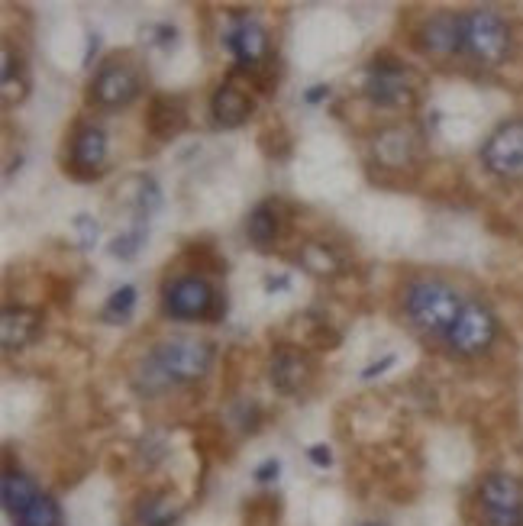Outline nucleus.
<instances>
[{
	"mask_svg": "<svg viewBox=\"0 0 523 526\" xmlns=\"http://www.w3.org/2000/svg\"><path fill=\"white\" fill-rule=\"evenodd\" d=\"M388 365H394V355H385V359H381V362H375L372 368H365V372H362V378L369 381V378H375V375H381V372H385Z\"/></svg>",
	"mask_w": 523,
	"mask_h": 526,
	"instance_id": "obj_27",
	"label": "nucleus"
},
{
	"mask_svg": "<svg viewBox=\"0 0 523 526\" xmlns=\"http://www.w3.org/2000/svg\"><path fill=\"white\" fill-rule=\"evenodd\" d=\"M375 155L385 165L391 168H401L411 162V136L401 133V130H388V133H381L378 142H375Z\"/></svg>",
	"mask_w": 523,
	"mask_h": 526,
	"instance_id": "obj_20",
	"label": "nucleus"
},
{
	"mask_svg": "<svg viewBox=\"0 0 523 526\" xmlns=\"http://www.w3.org/2000/svg\"><path fill=\"white\" fill-rule=\"evenodd\" d=\"M165 310L178 320H217L223 310H220V297L214 294V288L197 278H178L165 288Z\"/></svg>",
	"mask_w": 523,
	"mask_h": 526,
	"instance_id": "obj_5",
	"label": "nucleus"
},
{
	"mask_svg": "<svg viewBox=\"0 0 523 526\" xmlns=\"http://www.w3.org/2000/svg\"><path fill=\"white\" fill-rule=\"evenodd\" d=\"M226 46H230V52L236 55V62L243 68H256L268 55V36L259 23L243 20L226 33Z\"/></svg>",
	"mask_w": 523,
	"mask_h": 526,
	"instance_id": "obj_12",
	"label": "nucleus"
},
{
	"mask_svg": "<svg viewBox=\"0 0 523 526\" xmlns=\"http://www.w3.org/2000/svg\"><path fill=\"white\" fill-rule=\"evenodd\" d=\"M482 159L494 175L520 178L523 175V123L511 120V123L498 126L485 142Z\"/></svg>",
	"mask_w": 523,
	"mask_h": 526,
	"instance_id": "obj_6",
	"label": "nucleus"
},
{
	"mask_svg": "<svg viewBox=\"0 0 523 526\" xmlns=\"http://www.w3.org/2000/svg\"><path fill=\"white\" fill-rule=\"evenodd\" d=\"M133 307H136V288H120V291H113L110 294V301H107V310H104V317L107 320H126L133 314Z\"/></svg>",
	"mask_w": 523,
	"mask_h": 526,
	"instance_id": "obj_22",
	"label": "nucleus"
},
{
	"mask_svg": "<svg viewBox=\"0 0 523 526\" xmlns=\"http://www.w3.org/2000/svg\"><path fill=\"white\" fill-rule=\"evenodd\" d=\"M423 46L433 55H449L462 49V17H433L427 26H423Z\"/></svg>",
	"mask_w": 523,
	"mask_h": 526,
	"instance_id": "obj_15",
	"label": "nucleus"
},
{
	"mask_svg": "<svg viewBox=\"0 0 523 526\" xmlns=\"http://www.w3.org/2000/svg\"><path fill=\"white\" fill-rule=\"evenodd\" d=\"M369 97L381 107H411L414 88L407 81V68L401 62H388L385 55L375 59L369 71Z\"/></svg>",
	"mask_w": 523,
	"mask_h": 526,
	"instance_id": "obj_9",
	"label": "nucleus"
},
{
	"mask_svg": "<svg viewBox=\"0 0 523 526\" xmlns=\"http://www.w3.org/2000/svg\"><path fill=\"white\" fill-rule=\"evenodd\" d=\"M246 233L249 239L256 243L259 249H268L278 239L281 233V220H278V213L272 204H259L256 210L249 213V220H246Z\"/></svg>",
	"mask_w": 523,
	"mask_h": 526,
	"instance_id": "obj_18",
	"label": "nucleus"
},
{
	"mask_svg": "<svg viewBox=\"0 0 523 526\" xmlns=\"http://www.w3.org/2000/svg\"><path fill=\"white\" fill-rule=\"evenodd\" d=\"M252 113V101L243 88H236V84H223L217 88L214 101H210V117L217 120V126H226V130H233V126H243Z\"/></svg>",
	"mask_w": 523,
	"mask_h": 526,
	"instance_id": "obj_13",
	"label": "nucleus"
},
{
	"mask_svg": "<svg viewBox=\"0 0 523 526\" xmlns=\"http://www.w3.org/2000/svg\"><path fill=\"white\" fill-rule=\"evenodd\" d=\"M181 517V507L175 497L168 494H149L143 504H139V523L143 526H175Z\"/></svg>",
	"mask_w": 523,
	"mask_h": 526,
	"instance_id": "obj_19",
	"label": "nucleus"
},
{
	"mask_svg": "<svg viewBox=\"0 0 523 526\" xmlns=\"http://www.w3.org/2000/svg\"><path fill=\"white\" fill-rule=\"evenodd\" d=\"M494 333H498V323H494L488 310L482 304H465L446 339L459 355H478L494 343Z\"/></svg>",
	"mask_w": 523,
	"mask_h": 526,
	"instance_id": "obj_7",
	"label": "nucleus"
},
{
	"mask_svg": "<svg viewBox=\"0 0 523 526\" xmlns=\"http://www.w3.org/2000/svg\"><path fill=\"white\" fill-rule=\"evenodd\" d=\"M136 94H139V75L126 62H107L91 81V101L107 110L126 107L130 101H136Z\"/></svg>",
	"mask_w": 523,
	"mask_h": 526,
	"instance_id": "obj_8",
	"label": "nucleus"
},
{
	"mask_svg": "<svg viewBox=\"0 0 523 526\" xmlns=\"http://www.w3.org/2000/svg\"><path fill=\"white\" fill-rule=\"evenodd\" d=\"M107 162V136L97 126H84L72 142V159H68V172L75 178L88 181L101 175V168Z\"/></svg>",
	"mask_w": 523,
	"mask_h": 526,
	"instance_id": "obj_10",
	"label": "nucleus"
},
{
	"mask_svg": "<svg viewBox=\"0 0 523 526\" xmlns=\"http://www.w3.org/2000/svg\"><path fill=\"white\" fill-rule=\"evenodd\" d=\"M323 94H327V88H310V91H307V101H310V104H317Z\"/></svg>",
	"mask_w": 523,
	"mask_h": 526,
	"instance_id": "obj_28",
	"label": "nucleus"
},
{
	"mask_svg": "<svg viewBox=\"0 0 523 526\" xmlns=\"http://www.w3.org/2000/svg\"><path fill=\"white\" fill-rule=\"evenodd\" d=\"M268 375H272V385L281 394H298L310 378V362H307V355L301 349L285 346V349H278L272 355V368H268Z\"/></svg>",
	"mask_w": 523,
	"mask_h": 526,
	"instance_id": "obj_11",
	"label": "nucleus"
},
{
	"mask_svg": "<svg viewBox=\"0 0 523 526\" xmlns=\"http://www.w3.org/2000/svg\"><path fill=\"white\" fill-rule=\"evenodd\" d=\"M185 126H188V113L178 97H155L149 107V133L155 139L172 142L175 136H181Z\"/></svg>",
	"mask_w": 523,
	"mask_h": 526,
	"instance_id": "obj_14",
	"label": "nucleus"
},
{
	"mask_svg": "<svg viewBox=\"0 0 523 526\" xmlns=\"http://www.w3.org/2000/svg\"><path fill=\"white\" fill-rule=\"evenodd\" d=\"M462 49L478 62H501L511 49L507 23L491 10H475L469 17H462Z\"/></svg>",
	"mask_w": 523,
	"mask_h": 526,
	"instance_id": "obj_2",
	"label": "nucleus"
},
{
	"mask_svg": "<svg viewBox=\"0 0 523 526\" xmlns=\"http://www.w3.org/2000/svg\"><path fill=\"white\" fill-rule=\"evenodd\" d=\"M59 520H62L59 517V504H55L49 494H39L36 501L17 517L20 526H59Z\"/></svg>",
	"mask_w": 523,
	"mask_h": 526,
	"instance_id": "obj_21",
	"label": "nucleus"
},
{
	"mask_svg": "<svg viewBox=\"0 0 523 526\" xmlns=\"http://www.w3.org/2000/svg\"><path fill=\"white\" fill-rule=\"evenodd\" d=\"M278 472H281V465H278L275 459H268V462H262V465L256 468V481H259V485H268V481L278 478Z\"/></svg>",
	"mask_w": 523,
	"mask_h": 526,
	"instance_id": "obj_24",
	"label": "nucleus"
},
{
	"mask_svg": "<svg viewBox=\"0 0 523 526\" xmlns=\"http://www.w3.org/2000/svg\"><path fill=\"white\" fill-rule=\"evenodd\" d=\"M139 243H143V230H136V233H130V236H120V239H113V255H120V259H133L136 255V249H139Z\"/></svg>",
	"mask_w": 523,
	"mask_h": 526,
	"instance_id": "obj_23",
	"label": "nucleus"
},
{
	"mask_svg": "<svg viewBox=\"0 0 523 526\" xmlns=\"http://www.w3.org/2000/svg\"><path fill=\"white\" fill-rule=\"evenodd\" d=\"M307 456H310V462L320 465V468H330V465H333V452H330V446H310V449H307Z\"/></svg>",
	"mask_w": 523,
	"mask_h": 526,
	"instance_id": "obj_25",
	"label": "nucleus"
},
{
	"mask_svg": "<svg viewBox=\"0 0 523 526\" xmlns=\"http://www.w3.org/2000/svg\"><path fill=\"white\" fill-rule=\"evenodd\" d=\"M362 526H385V523H375V520H372V523H362Z\"/></svg>",
	"mask_w": 523,
	"mask_h": 526,
	"instance_id": "obj_29",
	"label": "nucleus"
},
{
	"mask_svg": "<svg viewBox=\"0 0 523 526\" xmlns=\"http://www.w3.org/2000/svg\"><path fill=\"white\" fill-rule=\"evenodd\" d=\"M478 504L485 526H523V488L514 475H485Z\"/></svg>",
	"mask_w": 523,
	"mask_h": 526,
	"instance_id": "obj_4",
	"label": "nucleus"
},
{
	"mask_svg": "<svg viewBox=\"0 0 523 526\" xmlns=\"http://www.w3.org/2000/svg\"><path fill=\"white\" fill-rule=\"evenodd\" d=\"M75 226H78L81 236H84L81 243H84V246H91L94 239H97V230H91V220H88V217H78V223H75Z\"/></svg>",
	"mask_w": 523,
	"mask_h": 526,
	"instance_id": "obj_26",
	"label": "nucleus"
},
{
	"mask_svg": "<svg viewBox=\"0 0 523 526\" xmlns=\"http://www.w3.org/2000/svg\"><path fill=\"white\" fill-rule=\"evenodd\" d=\"M0 333H4V346L7 349H20L39 333V314H36V310H26V307H17V310L7 307Z\"/></svg>",
	"mask_w": 523,
	"mask_h": 526,
	"instance_id": "obj_16",
	"label": "nucleus"
},
{
	"mask_svg": "<svg viewBox=\"0 0 523 526\" xmlns=\"http://www.w3.org/2000/svg\"><path fill=\"white\" fill-rule=\"evenodd\" d=\"M0 494H4V507H7V514H13V517H20L26 507H30L36 497H39V491H36V485L26 475H20V472H7L4 475V485H0Z\"/></svg>",
	"mask_w": 523,
	"mask_h": 526,
	"instance_id": "obj_17",
	"label": "nucleus"
},
{
	"mask_svg": "<svg viewBox=\"0 0 523 526\" xmlns=\"http://www.w3.org/2000/svg\"><path fill=\"white\" fill-rule=\"evenodd\" d=\"M407 314L427 333H449L462 314V297L440 281H417L407 288Z\"/></svg>",
	"mask_w": 523,
	"mask_h": 526,
	"instance_id": "obj_1",
	"label": "nucleus"
},
{
	"mask_svg": "<svg viewBox=\"0 0 523 526\" xmlns=\"http://www.w3.org/2000/svg\"><path fill=\"white\" fill-rule=\"evenodd\" d=\"M210 362H214V349L201 339H168L152 352V365L168 381H194L204 378Z\"/></svg>",
	"mask_w": 523,
	"mask_h": 526,
	"instance_id": "obj_3",
	"label": "nucleus"
}]
</instances>
